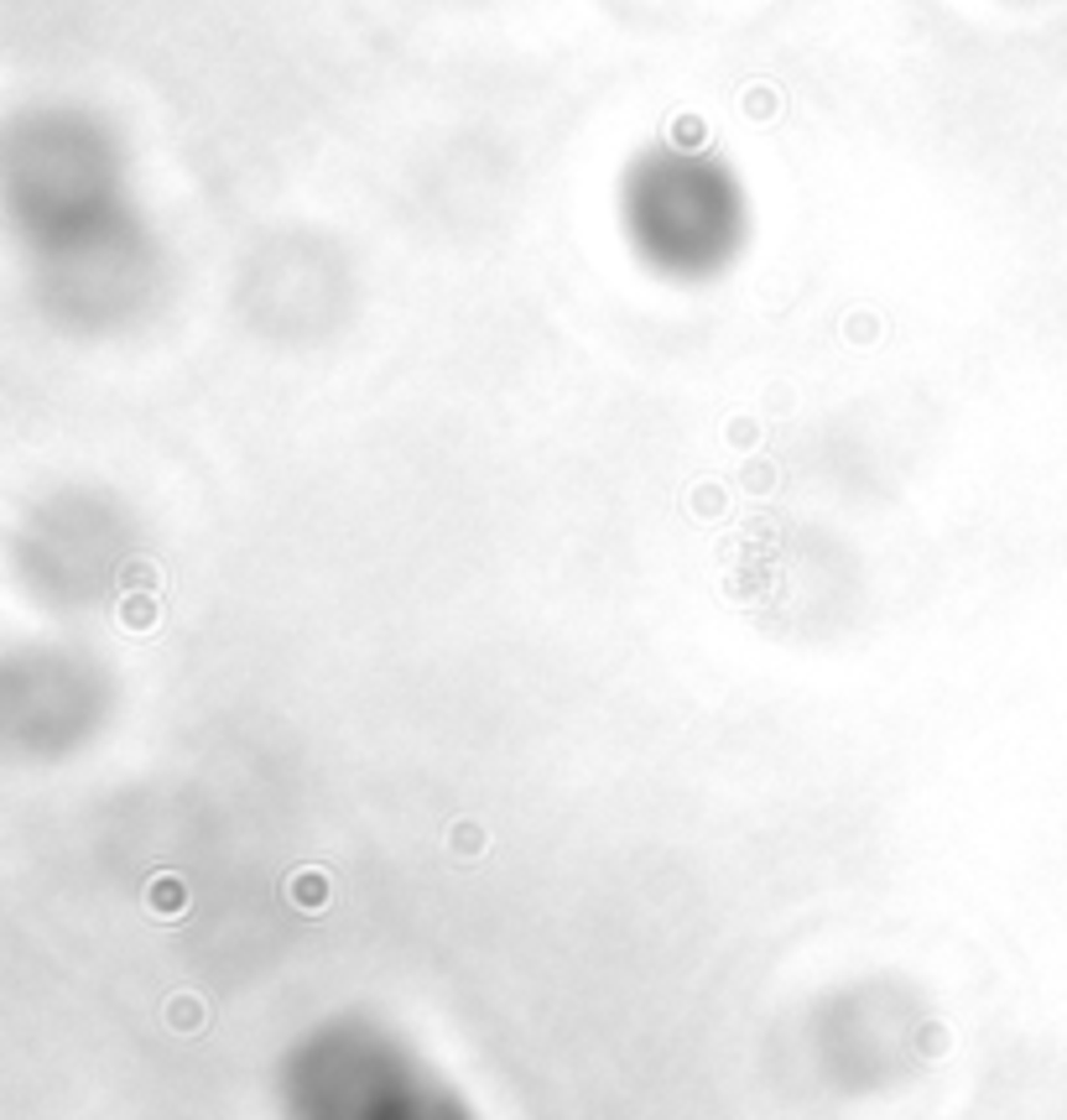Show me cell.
Listing matches in <instances>:
<instances>
[{
	"instance_id": "1",
	"label": "cell",
	"mask_w": 1067,
	"mask_h": 1120,
	"mask_svg": "<svg viewBox=\"0 0 1067 1120\" xmlns=\"http://www.w3.org/2000/svg\"><path fill=\"white\" fill-rule=\"evenodd\" d=\"M37 688L47 693V704H42L37 715H27V720L11 724V735H16V740H32L42 756H47L58 740H79V735L89 740V730H94V704L110 693V688L99 682V673H94L89 662H79V657L42 651Z\"/></svg>"
}]
</instances>
